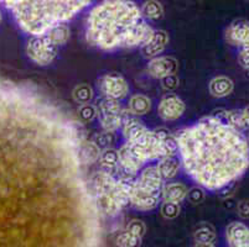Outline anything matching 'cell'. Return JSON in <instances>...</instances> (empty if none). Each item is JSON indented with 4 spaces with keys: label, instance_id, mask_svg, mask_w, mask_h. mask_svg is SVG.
I'll use <instances>...</instances> for the list:
<instances>
[{
    "label": "cell",
    "instance_id": "cell-34",
    "mask_svg": "<svg viewBox=\"0 0 249 247\" xmlns=\"http://www.w3.org/2000/svg\"><path fill=\"white\" fill-rule=\"evenodd\" d=\"M237 210H238L239 216L243 219H249V200L244 199V200L239 201Z\"/></svg>",
    "mask_w": 249,
    "mask_h": 247
},
{
    "label": "cell",
    "instance_id": "cell-38",
    "mask_svg": "<svg viewBox=\"0 0 249 247\" xmlns=\"http://www.w3.org/2000/svg\"><path fill=\"white\" fill-rule=\"evenodd\" d=\"M195 247H214L213 244H197L196 242V246Z\"/></svg>",
    "mask_w": 249,
    "mask_h": 247
},
{
    "label": "cell",
    "instance_id": "cell-7",
    "mask_svg": "<svg viewBox=\"0 0 249 247\" xmlns=\"http://www.w3.org/2000/svg\"><path fill=\"white\" fill-rule=\"evenodd\" d=\"M98 89L103 95V98L119 101L128 95L129 85L121 74L108 73L99 78Z\"/></svg>",
    "mask_w": 249,
    "mask_h": 247
},
{
    "label": "cell",
    "instance_id": "cell-23",
    "mask_svg": "<svg viewBox=\"0 0 249 247\" xmlns=\"http://www.w3.org/2000/svg\"><path fill=\"white\" fill-rule=\"evenodd\" d=\"M142 17L145 20H153V21H158V20L162 19L164 16V8L159 1L155 0H150V1H145L140 8Z\"/></svg>",
    "mask_w": 249,
    "mask_h": 247
},
{
    "label": "cell",
    "instance_id": "cell-26",
    "mask_svg": "<svg viewBox=\"0 0 249 247\" xmlns=\"http://www.w3.org/2000/svg\"><path fill=\"white\" fill-rule=\"evenodd\" d=\"M195 240L197 244H213L216 240V232L211 225L198 226L197 230L195 231Z\"/></svg>",
    "mask_w": 249,
    "mask_h": 247
},
{
    "label": "cell",
    "instance_id": "cell-15",
    "mask_svg": "<svg viewBox=\"0 0 249 247\" xmlns=\"http://www.w3.org/2000/svg\"><path fill=\"white\" fill-rule=\"evenodd\" d=\"M187 192H189V189L182 183H166L161 189V199L166 203L180 204L186 199Z\"/></svg>",
    "mask_w": 249,
    "mask_h": 247
},
{
    "label": "cell",
    "instance_id": "cell-4",
    "mask_svg": "<svg viewBox=\"0 0 249 247\" xmlns=\"http://www.w3.org/2000/svg\"><path fill=\"white\" fill-rule=\"evenodd\" d=\"M58 47L52 44L46 35L31 36L26 45V54L38 66H49L56 60Z\"/></svg>",
    "mask_w": 249,
    "mask_h": 247
},
{
    "label": "cell",
    "instance_id": "cell-24",
    "mask_svg": "<svg viewBox=\"0 0 249 247\" xmlns=\"http://www.w3.org/2000/svg\"><path fill=\"white\" fill-rule=\"evenodd\" d=\"M47 37L50 38L52 44L55 46H61V45H65L67 41L70 40V36H71V30L70 27L67 26V24H61L58 26L53 27L52 30H50L46 33Z\"/></svg>",
    "mask_w": 249,
    "mask_h": 247
},
{
    "label": "cell",
    "instance_id": "cell-14",
    "mask_svg": "<svg viewBox=\"0 0 249 247\" xmlns=\"http://www.w3.org/2000/svg\"><path fill=\"white\" fill-rule=\"evenodd\" d=\"M226 236L231 247H249V229L244 224L237 221L230 224Z\"/></svg>",
    "mask_w": 249,
    "mask_h": 247
},
{
    "label": "cell",
    "instance_id": "cell-27",
    "mask_svg": "<svg viewBox=\"0 0 249 247\" xmlns=\"http://www.w3.org/2000/svg\"><path fill=\"white\" fill-rule=\"evenodd\" d=\"M142 237L135 236L126 230L122 231L115 237V246L117 247H140Z\"/></svg>",
    "mask_w": 249,
    "mask_h": 247
},
{
    "label": "cell",
    "instance_id": "cell-36",
    "mask_svg": "<svg viewBox=\"0 0 249 247\" xmlns=\"http://www.w3.org/2000/svg\"><path fill=\"white\" fill-rule=\"evenodd\" d=\"M241 117H242V125H243V129L249 128V105L242 110Z\"/></svg>",
    "mask_w": 249,
    "mask_h": 247
},
{
    "label": "cell",
    "instance_id": "cell-19",
    "mask_svg": "<svg viewBox=\"0 0 249 247\" xmlns=\"http://www.w3.org/2000/svg\"><path fill=\"white\" fill-rule=\"evenodd\" d=\"M249 27V21L243 19L235 20L232 24L228 26L227 31H226V38L231 45L234 46H241V42L244 37L247 29Z\"/></svg>",
    "mask_w": 249,
    "mask_h": 247
},
{
    "label": "cell",
    "instance_id": "cell-18",
    "mask_svg": "<svg viewBox=\"0 0 249 247\" xmlns=\"http://www.w3.org/2000/svg\"><path fill=\"white\" fill-rule=\"evenodd\" d=\"M156 167H158V171H159L160 176L162 177V180L169 181L178 176V171H180L181 162L176 156H170V157L160 158L158 161Z\"/></svg>",
    "mask_w": 249,
    "mask_h": 247
},
{
    "label": "cell",
    "instance_id": "cell-13",
    "mask_svg": "<svg viewBox=\"0 0 249 247\" xmlns=\"http://www.w3.org/2000/svg\"><path fill=\"white\" fill-rule=\"evenodd\" d=\"M137 183L140 187L153 192H161L164 187V180L156 166H146L145 168H142L137 177Z\"/></svg>",
    "mask_w": 249,
    "mask_h": 247
},
{
    "label": "cell",
    "instance_id": "cell-25",
    "mask_svg": "<svg viewBox=\"0 0 249 247\" xmlns=\"http://www.w3.org/2000/svg\"><path fill=\"white\" fill-rule=\"evenodd\" d=\"M93 89L92 87L88 84H78L72 92V97H73L74 101L81 105H85V104H89V101L93 99Z\"/></svg>",
    "mask_w": 249,
    "mask_h": 247
},
{
    "label": "cell",
    "instance_id": "cell-22",
    "mask_svg": "<svg viewBox=\"0 0 249 247\" xmlns=\"http://www.w3.org/2000/svg\"><path fill=\"white\" fill-rule=\"evenodd\" d=\"M101 152L96 144L92 141H83L78 148V157L82 165H92L99 160Z\"/></svg>",
    "mask_w": 249,
    "mask_h": 247
},
{
    "label": "cell",
    "instance_id": "cell-10",
    "mask_svg": "<svg viewBox=\"0 0 249 247\" xmlns=\"http://www.w3.org/2000/svg\"><path fill=\"white\" fill-rule=\"evenodd\" d=\"M178 63L174 57L170 56H159L153 58L148 63V72L153 78L162 79L171 74H176Z\"/></svg>",
    "mask_w": 249,
    "mask_h": 247
},
{
    "label": "cell",
    "instance_id": "cell-39",
    "mask_svg": "<svg viewBox=\"0 0 249 247\" xmlns=\"http://www.w3.org/2000/svg\"><path fill=\"white\" fill-rule=\"evenodd\" d=\"M0 22H1V11H0Z\"/></svg>",
    "mask_w": 249,
    "mask_h": 247
},
{
    "label": "cell",
    "instance_id": "cell-30",
    "mask_svg": "<svg viewBox=\"0 0 249 247\" xmlns=\"http://www.w3.org/2000/svg\"><path fill=\"white\" fill-rule=\"evenodd\" d=\"M125 230L128 231V232H130V234L135 235V236H139L142 239V236L145 235L146 226L145 224L142 223V220H139V219H133V220H130L126 224Z\"/></svg>",
    "mask_w": 249,
    "mask_h": 247
},
{
    "label": "cell",
    "instance_id": "cell-21",
    "mask_svg": "<svg viewBox=\"0 0 249 247\" xmlns=\"http://www.w3.org/2000/svg\"><path fill=\"white\" fill-rule=\"evenodd\" d=\"M151 109V100L142 94H135L132 98L129 99L128 110L135 116H142L150 112Z\"/></svg>",
    "mask_w": 249,
    "mask_h": 247
},
{
    "label": "cell",
    "instance_id": "cell-8",
    "mask_svg": "<svg viewBox=\"0 0 249 247\" xmlns=\"http://www.w3.org/2000/svg\"><path fill=\"white\" fill-rule=\"evenodd\" d=\"M161 200V192H153L145 188L140 187L135 181L134 188H133L132 196H130V203L132 207L140 212H149L155 209Z\"/></svg>",
    "mask_w": 249,
    "mask_h": 247
},
{
    "label": "cell",
    "instance_id": "cell-16",
    "mask_svg": "<svg viewBox=\"0 0 249 247\" xmlns=\"http://www.w3.org/2000/svg\"><path fill=\"white\" fill-rule=\"evenodd\" d=\"M154 131H155L156 136H158L160 140L162 158L170 157V156H176V153L178 152V146L175 135H171L170 131L164 128L156 129V130Z\"/></svg>",
    "mask_w": 249,
    "mask_h": 247
},
{
    "label": "cell",
    "instance_id": "cell-17",
    "mask_svg": "<svg viewBox=\"0 0 249 247\" xmlns=\"http://www.w3.org/2000/svg\"><path fill=\"white\" fill-rule=\"evenodd\" d=\"M99 166L101 169L107 173L115 176L119 169V153H118V149L113 148H106L101 152L99 156Z\"/></svg>",
    "mask_w": 249,
    "mask_h": 247
},
{
    "label": "cell",
    "instance_id": "cell-29",
    "mask_svg": "<svg viewBox=\"0 0 249 247\" xmlns=\"http://www.w3.org/2000/svg\"><path fill=\"white\" fill-rule=\"evenodd\" d=\"M77 114H78V119L82 122H90L97 117V109L94 105L85 104V105H81L78 108Z\"/></svg>",
    "mask_w": 249,
    "mask_h": 247
},
{
    "label": "cell",
    "instance_id": "cell-9",
    "mask_svg": "<svg viewBox=\"0 0 249 247\" xmlns=\"http://www.w3.org/2000/svg\"><path fill=\"white\" fill-rule=\"evenodd\" d=\"M185 103L178 95L174 93L165 94L158 105V114L165 121H174L181 117L185 113Z\"/></svg>",
    "mask_w": 249,
    "mask_h": 247
},
{
    "label": "cell",
    "instance_id": "cell-2",
    "mask_svg": "<svg viewBox=\"0 0 249 247\" xmlns=\"http://www.w3.org/2000/svg\"><path fill=\"white\" fill-rule=\"evenodd\" d=\"M153 33L133 1H103L89 11L86 24L88 44L103 51L142 47Z\"/></svg>",
    "mask_w": 249,
    "mask_h": 247
},
{
    "label": "cell",
    "instance_id": "cell-31",
    "mask_svg": "<svg viewBox=\"0 0 249 247\" xmlns=\"http://www.w3.org/2000/svg\"><path fill=\"white\" fill-rule=\"evenodd\" d=\"M161 215L166 219H175L178 214H180V204L176 203H164L161 204Z\"/></svg>",
    "mask_w": 249,
    "mask_h": 247
},
{
    "label": "cell",
    "instance_id": "cell-5",
    "mask_svg": "<svg viewBox=\"0 0 249 247\" xmlns=\"http://www.w3.org/2000/svg\"><path fill=\"white\" fill-rule=\"evenodd\" d=\"M97 117L99 120L102 129L107 132H115L122 128L124 109L121 103L113 99L102 98L96 105Z\"/></svg>",
    "mask_w": 249,
    "mask_h": 247
},
{
    "label": "cell",
    "instance_id": "cell-12",
    "mask_svg": "<svg viewBox=\"0 0 249 247\" xmlns=\"http://www.w3.org/2000/svg\"><path fill=\"white\" fill-rule=\"evenodd\" d=\"M146 130H148V128L142 124V120H139V117L133 115L128 109H124L123 120H122V131H123L125 142H130L133 140L138 139Z\"/></svg>",
    "mask_w": 249,
    "mask_h": 247
},
{
    "label": "cell",
    "instance_id": "cell-40",
    "mask_svg": "<svg viewBox=\"0 0 249 247\" xmlns=\"http://www.w3.org/2000/svg\"><path fill=\"white\" fill-rule=\"evenodd\" d=\"M247 72H249V67H248V69H247Z\"/></svg>",
    "mask_w": 249,
    "mask_h": 247
},
{
    "label": "cell",
    "instance_id": "cell-28",
    "mask_svg": "<svg viewBox=\"0 0 249 247\" xmlns=\"http://www.w3.org/2000/svg\"><path fill=\"white\" fill-rule=\"evenodd\" d=\"M92 142L96 144L97 147H98L101 151H103V149L106 148H110L112 145L115 142L114 133L107 132V131H104V132L102 133H97L93 137V140H92Z\"/></svg>",
    "mask_w": 249,
    "mask_h": 247
},
{
    "label": "cell",
    "instance_id": "cell-37",
    "mask_svg": "<svg viewBox=\"0 0 249 247\" xmlns=\"http://www.w3.org/2000/svg\"><path fill=\"white\" fill-rule=\"evenodd\" d=\"M242 49H249V27L247 29L246 33H244V37L241 42Z\"/></svg>",
    "mask_w": 249,
    "mask_h": 247
},
{
    "label": "cell",
    "instance_id": "cell-35",
    "mask_svg": "<svg viewBox=\"0 0 249 247\" xmlns=\"http://www.w3.org/2000/svg\"><path fill=\"white\" fill-rule=\"evenodd\" d=\"M238 62L244 69H248L249 67V49H242L238 54Z\"/></svg>",
    "mask_w": 249,
    "mask_h": 247
},
{
    "label": "cell",
    "instance_id": "cell-20",
    "mask_svg": "<svg viewBox=\"0 0 249 247\" xmlns=\"http://www.w3.org/2000/svg\"><path fill=\"white\" fill-rule=\"evenodd\" d=\"M233 84L232 79L225 76L216 77L210 83V93L216 98H225L232 93Z\"/></svg>",
    "mask_w": 249,
    "mask_h": 247
},
{
    "label": "cell",
    "instance_id": "cell-3",
    "mask_svg": "<svg viewBox=\"0 0 249 247\" xmlns=\"http://www.w3.org/2000/svg\"><path fill=\"white\" fill-rule=\"evenodd\" d=\"M18 25L33 36L46 35L53 27L66 24L89 5L87 0L61 1H5Z\"/></svg>",
    "mask_w": 249,
    "mask_h": 247
},
{
    "label": "cell",
    "instance_id": "cell-11",
    "mask_svg": "<svg viewBox=\"0 0 249 247\" xmlns=\"http://www.w3.org/2000/svg\"><path fill=\"white\" fill-rule=\"evenodd\" d=\"M169 35L164 30H154L151 37L142 46V53L145 58L159 57V54L164 52L166 46L169 45Z\"/></svg>",
    "mask_w": 249,
    "mask_h": 247
},
{
    "label": "cell",
    "instance_id": "cell-32",
    "mask_svg": "<svg viewBox=\"0 0 249 247\" xmlns=\"http://www.w3.org/2000/svg\"><path fill=\"white\" fill-rule=\"evenodd\" d=\"M186 199H189L192 204H200L205 199V192L201 187H195L187 192Z\"/></svg>",
    "mask_w": 249,
    "mask_h": 247
},
{
    "label": "cell",
    "instance_id": "cell-6",
    "mask_svg": "<svg viewBox=\"0 0 249 247\" xmlns=\"http://www.w3.org/2000/svg\"><path fill=\"white\" fill-rule=\"evenodd\" d=\"M126 144L132 147L133 151L142 158L144 163L151 162V161L155 160L159 161L160 158H162L160 140L154 130H149L148 129L138 139L126 142Z\"/></svg>",
    "mask_w": 249,
    "mask_h": 247
},
{
    "label": "cell",
    "instance_id": "cell-1",
    "mask_svg": "<svg viewBox=\"0 0 249 247\" xmlns=\"http://www.w3.org/2000/svg\"><path fill=\"white\" fill-rule=\"evenodd\" d=\"M175 137L183 169L205 189H223L248 169V140L213 113L178 131Z\"/></svg>",
    "mask_w": 249,
    "mask_h": 247
},
{
    "label": "cell",
    "instance_id": "cell-33",
    "mask_svg": "<svg viewBox=\"0 0 249 247\" xmlns=\"http://www.w3.org/2000/svg\"><path fill=\"white\" fill-rule=\"evenodd\" d=\"M161 81V85L165 90L170 92V90H174L178 87V83H180V79H178V74H171V76H167L165 78L160 79Z\"/></svg>",
    "mask_w": 249,
    "mask_h": 247
}]
</instances>
